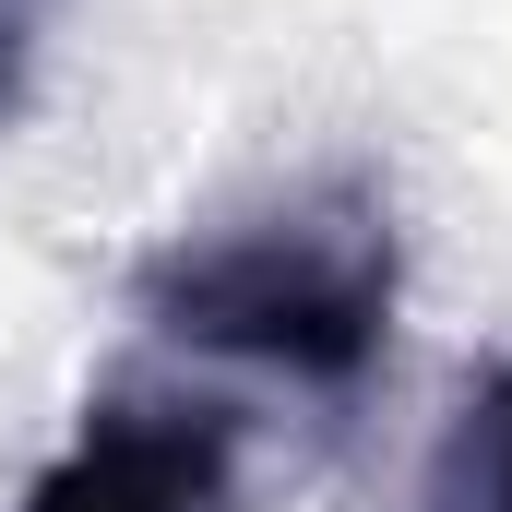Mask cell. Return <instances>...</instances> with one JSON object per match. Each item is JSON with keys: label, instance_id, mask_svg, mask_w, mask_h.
<instances>
[{"label": "cell", "instance_id": "obj_1", "mask_svg": "<svg viewBox=\"0 0 512 512\" xmlns=\"http://www.w3.org/2000/svg\"><path fill=\"white\" fill-rule=\"evenodd\" d=\"M131 298L191 358H239V370H274V382H310V393H358L393 334V215H382V191L334 179V191H298L251 227L155 251Z\"/></svg>", "mask_w": 512, "mask_h": 512}, {"label": "cell", "instance_id": "obj_2", "mask_svg": "<svg viewBox=\"0 0 512 512\" xmlns=\"http://www.w3.org/2000/svg\"><path fill=\"white\" fill-rule=\"evenodd\" d=\"M239 429L191 393H96L84 429L24 477L12 512H227Z\"/></svg>", "mask_w": 512, "mask_h": 512}, {"label": "cell", "instance_id": "obj_3", "mask_svg": "<svg viewBox=\"0 0 512 512\" xmlns=\"http://www.w3.org/2000/svg\"><path fill=\"white\" fill-rule=\"evenodd\" d=\"M453 512H512V358L465 393V429H453Z\"/></svg>", "mask_w": 512, "mask_h": 512}, {"label": "cell", "instance_id": "obj_4", "mask_svg": "<svg viewBox=\"0 0 512 512\" xmlns=\"http://www.w3.org/2000/svg\"><path fill=\"white\" fill-rule=\"evenodd\" d=\"M24 48H36V0H0V120L24 108Z\"/></svg>", "mask_w": 512, "mask_h": 512}]
</instances>
